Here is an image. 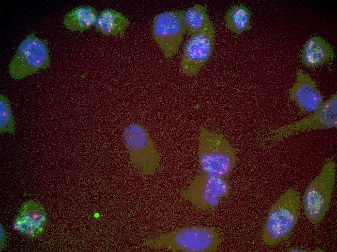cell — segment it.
<instances>
[{
  "label": "cell",
  "mask_w": 337,
  "mask_h": 252,
  "mask_svg": "<svg viewBox=\"0 0 337 252\" xmlns=\"http://www.w3.org/2000/svg\"><path fill=\"white\" fill-rule=\"evenodd\" d=\"M221 244L217 229L209 226L181 228L144 241L146 248L184 252H213Z\"/></svg>",
  "instance_id": "1"
},
{
  "label": "cell",
  "mask_w": 337,
  "mask_h": 252,
  "mask_svg": "<svg viewBox=\"0 0 337 252\" xmlns=\"http://www.w3.org/2000/svg\"><path fill=\"white\" fill-rule=\"evenodd\" d=\"M337 126V97L335 94L307 117L278 127L265 128L260 133V138L264 145H272L307 131L332 129Z\"/></svg>",
  "instance_id": "2"
},
{
  "label": "cell",
  "mask_w": 337,
  "mask_h": 252,
  "mask_svg": "<svg viewBox=\"0 0 337 252\" xmlns=\"http://www.w3.org/2000/svg\"><path fill=\"white\" fill-rule=\"evenodd\" d=\"M300 195L292 189L285 191L270 208L262 230V240L274 246L287 239L299 219Z\"/></svg>",
  "instance_id": "3"
},
{
  "label": "cell",
  "mask_w": 337,
  "mask_h": 252,
  "mask_svg": "<svg viewBox=\"0 0 337 252\" xmlns=\"http://www.w3.org/2000/svg\"><path fill=\"white\" fill-rule=\"evenodd\" d=\"M198 158L203 173L223 177L235 163L234 150L225 138L203 128L199 135Z\"/></svg>",
  "instance_id": "4"
},
{
  "label": "cell",
  "mask_w": 337,
  "mask_h": 252,
  "mask_svg": "<svg viewBox=\"0 0 337 252\" xmlns=\"http://www.w3.org/2000/svg\"><path fill=\"white\" fill-rule=\"evenodd\" d=\"M123 139L133 166L143 175L158 172L161 163L159 154L146 129L132 123L123 131Z\"/></svg>",
  "instance_id": "5"
},
{
  "label": "cell",
  "mask_w": 337,
  "mask_h": 252,
  "mask_svg": "<svg viewBox=\"0 0 337 252\" xmlns=\"http://www.w3.org/2000/svg\"><path fill=\"white\" fill-rule=\"evenodd\" d=\"M335 176V163L332 158H328L305 190L303 199L304 212L313 223L320 222L329 207Z\"/></svg>",
  "instance_id": "6"
},
{
  "label": "cell",
  "mask_w": 337,
  "mask_h": 252,
  "mask_svg": "<svg viewBox=\"0 0 337 252\" xmlns=\"http://www.w3.org/2000/svg\"><path fill=\"white\" fill-rule=\"evenodd\" d=\"M230 189L223 177L203 173L195 177L181 194L198 209L210 213L228 195Z\"/></svg>",
  "instance_id": "7"
},
{
  "label": "cell",
  "mask_w": 337,
  "mask_h": 252,
  "mask_svg": "<svg viewBox=\"0 0 337 252\" xmlns=\"http://www.w3.org/2000/svg\"><path fill=\"white\" fill-rule=\"evenodd\" d=\"M49 50L46 43L34 33L28 35L19 45L9 65V73L13 79H21L49 64Z\"/></svg>",
  "instance_id": "8"
},
{
  "label": "cell",
  "mask_w": 337,
  "mask_h": 252,
  "mask_svg": "<svg viewBox=\"0 0 337 252\" xmlns=\"http://www.w3.org/2000/svg\"><path fill=\"white\" fill-rule=\"evenodd\" d=\"M184 12L167 11L153 18V39L167 58L173 56L177 52L186 31L183 19Z\"/></svg>",
  "instance_id": "9"
},
{
  "label": "cell",
  "mask_w": 337,
  "mask_h": 252,
  "mask_svg": "<svg viewBox=\"0 0 337 252\" xmlns=\"http://www.w3.org/2000/svg\"><path fill=\"white\" fill-rule=\"evenodd\" d=\"M213 25L191 35L186 43L182 58L181 69L186 75H196L210 58L214 47Z\"/></svg>",
  "instance_id": "10"
},
{
  "label": "cell",
  "mask_w": 337,
  "mask_h": 252,
  "mask_svg": "<svg viewBox=\"0 0 337 252\" xmlns=\"http://www.w3.org/2000/svg\"><path fill=\"white\" fill-rule=\"evenodd\" d=\"M296 81L289 92L290 99L294 101L302 112L313 113L323 103V98L316 82L307 73L299 69Z\"/></svg>",
  "instance_id": "11"
},
{
  "label": "cell",
  "mask_w": 337,
  "mask_h": 252,
  "mask_svg": "<svg viewBox=\"0 0 337 252\" xmlns=\"http://www.w3.org/2000/svg\"><path fill=\"white\" fill-rule=\"evenodd\" d=\"M47 214L39 203L29 200L21 206L13 222L14 228L21 234L34 238L43 231Z\"/></svg>",
  "instance_id": "12"
},
{
  "label": "cell",
  "mask_w": 337,
  "mask_h": 252,
  "mask_svg": "<svg viewBox=\"0 0 337 252\" xmlns=\"http://www.w3.org/2000/svg\"><path fill=\"white\" fill-rule=\"evenodd\" d=\"M334 56L331 46L322 37L313 36L304 45L302 61L306 66L315 67L327 63Z\"/></svg>",
  "instance_id": "13"
},
{
  "label": "cell",
  "mask_w": 337,
  "mask_h": 252,
  "mask_svg": "<svg viewBox=\"0 0 337 252\" xmlns=\"http://www.w3.org/2000/svg\"><path fill=\"white\" fill-rule=\"evenodd\" d=\"M130 24L128 18L122 13L111 9H105L98 15L95 26L96 30L107 35L123 37Z\"/></svg>",
  "instance_id": "14"
},
{
  "label": "cell",
  "mask_w": 337,
  "mask_h": 252,
  "mask_svg": "<svg viewBox=\"0 0 337 252\" xmlns=\"http://www.w3.org/2000/svg\"><path fill=\"white\" fill-rule=\"evenodd\" d=\"M98 15L92 6H78L66 14L63 24L70 30L82 32L95 25Z\"/></svg>",
  "instance_id": "15"
},
{
  "label": "cell",
  "mask_w": 337,
  "mask_h": 252,
  "mask_svg": "<svg viewBox=\"0 0 337 252\" xmlns=\"http://www.w3.org/2000/svg\"><path fill=\"white\" fill-rule=\"evenodd\" d=\"M186 31L191 35L198 33L212 25L206 7L196 4L184 11L183 16Z\"/></svg>",
  "instance_id": "16"
},
{
  "label": "cell",
  "mask_w": 337,
  "mask_h": 252,
  "mask_svg": "<svg viewBox=\"0 0 337 252\" xmlns=\"http://www.w3.org/2000/svg\"><path fill=\"white\" fill-rule=\"evenodd\" d=\"M251 12L245 5L239 4L230 7L225 14L226 27L236 34L251 29Z\"/></svg>",
  "instance_id": "17"
},
{
  "label": "cell",
  "mask_w": 337,
  "mask_h": 252,
  "mask_svg": "<svg viewBox=\"0 0 337 252\" xmlns=\"http://www.w3.org/2000/svg\"><path fill=\"white\" fill-rule=\"evenodd\" d=\"M0 133H15V121L12 111L7 98L3 94L0 96Z\"/></svg>",
  "instance_id": "18"
},
{
  "label": "cell",
  "mask_w": 337,
  "mask_h": 252,
  "mask_svg": "<svg viewBox=\"0 0 337 252\" xmlns=\"http://www.w3.org/2000/svg\"><path fill=\"white\" fill-rule=\"evenodd\" d=\"M0 250L2 249L6 245V234L4 230L0 227Z\"/></svg>",
  "instance_id": "19"
}]
</instances>
